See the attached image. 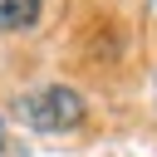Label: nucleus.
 <instances>
[{"label":"nucleus","instance_id":"obj_1","mask_svg":"<svg viewBox=\"0 0 157 157\" xmlns=\"http://www.w3.org/2000/svg\"><path fill=\"white\" fill-rule=\"evenodd\" d=\"M83 113H88V103L64 83H44V88L20 98V118L29 128H39V132H69V128L83 123Z\"/></svg>","mask_w":157,"mask_h":157},{"label":"nucleus","instance_id":"obj_2","mask_svg":"<svg viewBox=\"0 0 157 157\" xmlns=\"http://www.w3.org/2000/svg\"><path fill=\"white\" fill-rule=\"evenodd\" d=\"M44 0H0V34H20L39 20Z\"/></svg>","mask_w":157,"mask_h":157}]
</instances>
